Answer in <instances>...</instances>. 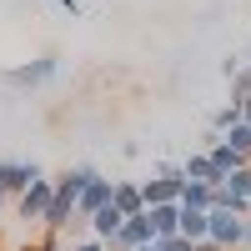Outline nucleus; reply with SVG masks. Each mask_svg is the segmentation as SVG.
Returning a JSON list of instances; mask_svg holds the SVG:
<instances>
[{
	"instance_id": "nucleus-22",
	"label": "nucleus",
	"mask_w": 251,
	"mask_h": 251,
	"mask_svg": "<svg viewBox=\"0 0 251 251\" xmlns=\"http://www.w3.org/2000/svg\"><path fill=\"white\" fill-rule=\"evenodd\" d=\"M20 251H46V246H40V241H30V246H20Z\"/></svg>"
},
{
	"instance_id": "nucleus-12",
	"label": "nucleus",
	"mask_w": 251,
	"mask_h": 251,
	"mask_svg": "<svg viewBox=\"0 0 251 251\" xmlns=\"http://www.w3.org/2000/svg\"><path fill=\"white\" fill-rule=\"evenodd\" d=\"M206 156L216 161V171H221V176H231V171H241V166H246V156H241V151H231V146H226V141L206 146Z\"/></svg>"
},
{
	"instance_id": "nucleus-14",
	"label": "nucleus",
	"mask_w": 251,
	"mask_h": 251,
	"mask_svg": "<svg viewBox=\"0 0 251 251\" xmlns=\"http://www.w3.org/2000/svg\"><path fill=\"white\" fill-rule=\"evenodd\" d=\"M221 141L231 146V151H241V156H246V166H251V126H246V121H236L231 131H221Z\"/></svg>"
},
{
	"instance_id": "nucleus-17",
	"label": "nucleus",
	"mask_w": 251,
	"mask_h": 251,
	"mask_svg": "<svg viewBox=\"0 0 251 251\" xmlns=\"http://www.w3.org/2000/svg\"><path fill=\"white\" fill-rule=\"evenodd\" d=\"M156 251H191V241L186 236H166V241H156Z\"/></svg>"
},
{
	"instance_id": "nucleus-4",
	"label": "nucleus",
	"mask_w": 251,
	"mask_h": 251,
	"mask_svg": "<svg viewBox=\"0 0 251 251\" xmlns=\"http://www.w3.org/2000/svg\"><path fill=\"white\" fill-rule=\"evenodd\" d=\"M241 231H246V216L236 211H211V226H206V241H216L221 251H241Z\"/></svg>"
},
{
	"instance_id": "nucleus-23",
	"label": "nucleus",
	"mask_w": 251,
	"mask_h": 251,
	"mask_svg": "<svg viewBox=\"0 0 251 251\" xmlns=\"http://www.w3.org/2000/svg\"><path fill=\"white\" fill-rule=\"evenodd\" d=\"M5 211H10V201H5V196H0V216H5Z\"/></svg>"
},
{
	"instance_id": "nucleus-25",
	"label": "nucleus",
	"mask_w": 251,
	"mask_h": 251,
	"mask_svg": "<svg viewBox=\"0 0 251 251\" xmlns=\"http://www.w3.org/2000/svg\"><path fill=\"white\" fill-rule=\"evenodd\" d=\"M246 66H251V46H246Z\"/></svg>"
},
{
	"instance_id": "nucleus-7",
	"label": "nucleus",
	"mask_w": 251,
	"mask_h": 251,
	"mask_svg": "<svg viewBox=\"0 0 251 251\" xmlns=\"http://www.w3.org/2000/svg\"><path fill=\"white\" fill-rule=\"evenodd\" d=\"M181 176H186V181H201V186H221V181H226L206 151H191V156H186V161H181Z\"/></svg>"
},
{
	"instance_id": "nucleus-3",
	"label": "nucleus",
	"mask_w": 251,
	"mask_h": 251,
	"mask_svg": "<svg viewBox=\"0 0 251 251\" xmlns=\"http://www.w3.org/2000/svg\"><path fill=\"white\" fill-rule=\"evenodd\" d=\"M50 196H55V186H50V176H35L25 191H20L15 201H10V211L20 216V221H35L40 226V216H46V206H50Z\"/></svg>"
},
{
	"instance_id": "nucleus-1",
	"label": "nucleus",
	"mask_w": 251,
	"mask_h": 251,
	"mask_svg": "<svg viewBox=\"0 0 251 251\" xmlns=\"http://www.w3.org/2000/svg\"><path fill=\"white\" fill-rule=\"evenodd\" d=\"M55 75H60V55L46 50V55H35V60H20V66H10L0 80H5L10 91H40V86H50Z\"/></svg>"
},
{
	"instance_id": "nucleus-16",
	"label": "nucleus",
	"mask_w": 251,
	"mask_h": 251,
	"mask_svg": "<svg viewBox=\"0 0 251 251\" xmlns=\"http://www.w3.org/2000/svg\"><path fill=\"white\" fill-rule=\"evenodd\" d=\"M236 121H246V116H241V106H236V100H226V106H221V111L211 116V131L221 136V131H231V126H236Z\"/></svg>"
},
{
	"instance_id": "nucleus-18",
	"label": "nucleus",
	"mask_w": 251,
	"mask_h": 251,
	"mask_svg": "<svg viewBox=\"0 0 251 251\" xmlns=\"http://www.w3.org/2000/svg\"><path fill=\"white\" fill-rule=\"evenodd\" d=\"M71 251H106V241H96V236H80V241H71Z\"/></svg>"
},
{
	"instance_id": "nucleus-5",
	"label": "nucleus",
	"mask_w": 251,
	"mask_h": 251,
	"mask_svg": "<svg viewBox=\"0 0 251 251\" xmlns=\"http://www.w3.org/2000/svg\"><path fill=\"white\" fill-rule=\"evenodd\" d=\"M35 176H46V166H40V161H0V196L15 201Z\"/></svg>"
},
{
	"instance_id": "nucleus-10",
	"label": "nucleus",
	"mask_w": 251,
	"mask_h": 251,
	"mask_svg": "<svg viewBox=\"0 0 251 251\" xmlns=\"http://www.w3.org/2000/svg\"><path fill=\"white\" fill-rule=\"evenodd\" d=\"M146 216H151L156 241H166V236H176V231H181V206H146Z\"/></svg>"
},
{
	"instance_id": "nucleus-8",
	"label": "nucleus",
	"mask_w": 251,
	"mask_h": 251,
	"mask_svg": "<svg viewBox=\"0 0 251 251\" xmlns=\"http://www.w3.org/2000/svg\"><path fill=\"white\" fill-rule=\"evenodd\" d=\"M206 226H211V211H201V206H181V231L176 236H186V241L196 246V241H206Z\"/></svg>"
},
{
	"instance_id": "nucleus-19",
	"label": "nucleus",
	"mask_w": 251,
	"mask_h": 251,
	"mask_svg": "<svg viewBox=\"0 0 251 251\" xmlns=\"http://www.w3.org/2000/svg\"><path fill=\"white\" fill-rule=\"evenodd\" d=\"M55 5L66 10V15H86V5H80V0H55Z\"/></svg>"
},
{
	"instance_id": "nucleus-21",
	"label": "nucleus",
	"mask_w": 251,
	"mask_h": 251,
	"mask_svg": "<svg viewBox=\"0 0 251 251\" xmlns=\"http://www.w3.org/2000/svg\"><path fill=\"white\" fill-rule=\"evenodd\" d=\"M241 251H251V221H246V231H241Z\"/></svg>"
},
{
	"instance_id": "nucleus-11",
	"label": "nucleus",
	"mask_w": 251,
	"mask_h": 251,
	"mask_svg": "<svg viewBox=\"0 0 251 251\" xmlns=\"http://www.w3.org/2000/svg\"><path fill=\"white\" fill-rule=\"evenodd\" d=\"M121 221H126V216L116 211V206H100V211L86 221V236H96V241H111V236L121 231Z\"/></svg>"
},
{
	"instance_id": "nucleus-24",
	"label": "nucleus",
	"mask_w": 251,
	"mask_h": 251,
	"mask_svg": "<svg viewBox=\"0 0 251 251\" xmlns=\"http://www.w3.org/2000/svg\"><path fill=\"white\" fill-rule=\"evenodd\" d=\"M136 251H156V241H151V246H136Z\"/></svg>"
},
{
	"instance_id": "nucleus-13",
	"label": "nucleus",
	"mask_w": 251,
	"mask_h": 251,
	"mask_svg": "<svg viewBox=\"0 0 251 251\" xmlns=\"http://www.w3.org/2000/svg\"><path fill=\"white\" fill-rule=\"evenodd\" d=\"M221 191L231 196V201H251V166H241V171H231L221 181Z\"/></svg>"
},
{
	"instance_id": "nucleus-20",
	"label": "nucleus",
	"mask_w": 251,
	"mask_h": 251,
	"mask_svg": "<svg viewBox=\"0 0 251 251\" xmlns=\"http://www.w3.org/2000/svg\"><path fill=\"white\" fill-rule=\"evenodd\" d=\"M191 251H221V246H216V241H196Z\"/></svg>"
},
{
	"instance_id": "nucleus-15",
	"label": "nucleus",
	"mask_w": 251,
	"mask_h": 251,
	"mask_svg": "<svg viewBox=\"0 0 251 251\" xmlns=\"http://www.w3.org/2000/svg\"><path fill=\"white\" fill-rule=\"evenodd\" d=\"M211 191H216V186L186 181V186H181V206H201V211H211Z\"/></svg>"
},
{
	"instance_id": "nucleus-6",
	"label": "nucleus",
	"mask_w": 251,
	"mask_h": 251,
	"mask_svg": "<svg viewBox=\"0 0 251 251\" xmlns=\"http://www.w3.org/2000/svg\"><path fill=\"white\" fill-rule=\"evenodd\" d=\"M111 191H116V181H111V176H96L86 191L75 196V226H86V221L100 211V206H111Z\"/></svg>"
},
{
	"instance_id": "nucleus-9",
	"label": "nucleus",
	"mask_w": 251,
	"mask_h": 251,
	"mask_svg": "<svg viewBox=\"0 0 251 251\" xmlns=\"http://www.w3.org/2000/svg\"><path fill=\"white\" fill-rule=\"evenodd\" d=\"M111 206H116L121 216H141V211H146V201H141V181H116Z\"/></svg>"
},
{
	"instance_id": "nucleus-2",
	"label": "nucleus",
	"mask_w": 251,
	"mask_h": 251,
	"mask_svg": "<svg viewBox=\"0 0 251 251\" xmlns=\"http://www.w3.org/2000/svg\"><path fill=\"white\" fill-rule=\"evenodd\" d=\"M181 186H186L181 161H156V176L141 181V201L146 206H176L181 201Z\"/></svg>"
},
{
	"instance_id": "nucleus-26",
	"label": "nucleus",
	"mask_w": 251,
	"mask_h": 251,
	"mask_svg": "<svg viewBox=\"0 0 251 251\" xmlns=\"http://www.w3.org/2000/svg\"><path fill=\"white\" fill-rule=\"evenodd\" d=\"M246 221H251V211H246Z\"/></svg>"
}]
</instances>
